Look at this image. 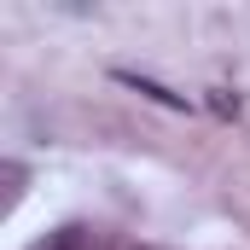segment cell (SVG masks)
Returning <instances> with one entry per match:
<instances>
[{
	"mask_svg": "<svg viewBox=\"0 0 250 250\" xmlns=\"http://www.w3.org/2000/svg\"><path fill=\"white\" fill-rule=\"evenodd\" d=\"M29 250H105V245H99V233H93V227H76V221H70V227H59V233L35 239Z\"/></svg>",
	"mask_w": 250,
	"mask_h": 250,
	"instance_id": "6da1fadb",
	"label": "cell"
},
{
	"mask_svg": "<svg viewBox=\"0 0 250 250\" xmlns=\"http://www.w3.org/2000/svg\"><path fill=\"white\" fill-rule=\"evenodd\" d=\"M117 82L140 87L146 99H157V105H169V111H187V99H181V93H169V87H157V82H146V76H134V70H117Z\"/></svg>",
	"mask_w": 250,
	"mask_h": 250,
	"instance_id": "7a4b0ae2",
	"label": "cell"
},
{
	"mask_svg": "<svg viewBox=\"0 0 250 250\" xmlns=\"http://www.w3.org/2000/svg\"><path fill=\"white\" fill-rule=\"evenodd\" d=\"M18 192H23V163H6V209L18 204Z\"/></svg>",
	"mask_w": 250,
	"mask_h": 250,
	"instance_id": "3957f363",
	"label": "cell"
}]
</instances>
